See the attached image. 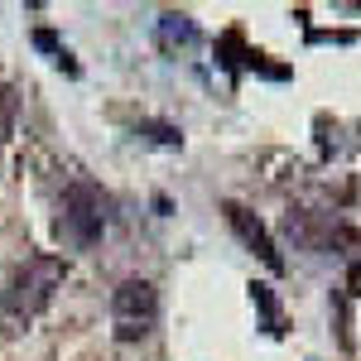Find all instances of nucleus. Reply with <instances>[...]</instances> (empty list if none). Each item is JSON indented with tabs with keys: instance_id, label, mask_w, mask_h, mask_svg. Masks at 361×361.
I'll use <instances>...</instances> for the list:
<instances>
[{
	"instance_id": "f03ea898",
	"label": "nucleus",
	"mask_w": 361,
	"mask_h": 361,
	"mask_svg": "<svg viewBox=\"0 0 361 361\" xmlns=\"http://www.w3.org/2000/svg\"><path fill=\"white\" fill-rule=\"evenodd\" d=\"M102 207L106 202H102V193L92 183H73L68 197H63V236L73 246H92L102 236V226H106V212Z\"/></svg>"
},
{
	"instance_id": "f257e3e1",
	"label": "nucleus",
	"mask_w": 361,
	"mask_h": 361,
	"mask_svg": "<svg viewBox=\"0 0 361 361\" xmlns=\"http://www.w3.org/2000/svg\"><path fill=\"white\" fill-rule=\"evenodd\" d=\"M58 279H63V265L49 260V255H34V260H25V270L10 279V289L0 294V308L15 313V318H29V313H39L54 299Z\"/></svg>"
},
{
	"instance_id": "39448f33",
	"label": "nucleus",
	"mask_w": 361,
	"mask_h": 361,
	"mask_svg": "<svg viewBox=\"0 0 361 361\" xmlns=\"http://www.w3.org/2000/svg\"><path fill=\"white\" fill-rule=\"evenodd\" d=\"M164 39H178V44H183V39H193V29L183 25L178 15H169V20H164Z\"/></svg>"
},
{
	"instance_id": "7ed1b4c3",
	"label": "nucleus",
	"mask_w": 361,
	"mask_h": 361,
	"mask_svg": "<svg viewBox=\"0 0 361 361\" xmlns=\"http://www.w3.org/2000/svg\"><path fill=\"white\" fill-rule=\"evenodd\" d=\"M154 313H159V294H154V284H145V279H126V284L116 289V299H111V323H116V333H121V337L149 333Z\"/></svg>"
},
{
	"instance_id": "20e7f679",
	"label": "nucleus",
	"mask_w": 361,
	"mask_h": 361,
	"mask_svg": "<svg viewBox=\"0 0 361 361\" xmlns=\"http://www.w3.org/2000/svg\"><path fill=\"white\" fill-rule=\"evenodd\" d=\"M231 222H236V231H241V236H246V241H250V246H255V250H260V255H265L270 265H279V255H275V250H270V236H265L260 226L250 222V217H246V212H241V207H231Z\"/></svg>"
}]
</instances>
